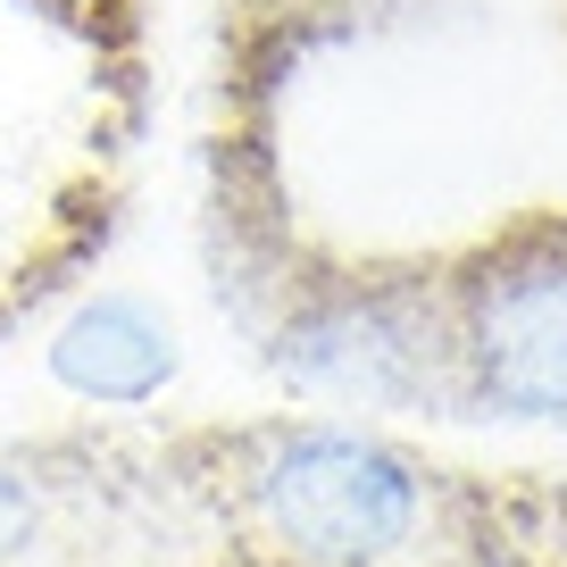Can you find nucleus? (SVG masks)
Here are the masks:
<instances>
[{"instance_id":"nucleus-4","label":"nucleus","mask_w":567,"mask_h":567,"mask_svg":"<svg viewBox=\"0 0 567 567\" xmlns=\"http://www.w3.org/2000/svg\"><path fill=\"white\" fill-rule=\"evenodd\" d=\"M51 368H59V384L84 392V401L134 409L176 375V334H167V318H151L142 301H92L84 318L51 342Z\"/></svg>"},{"instance_id":"nucleus-2","label":"nucleus","mask_w":567,"mask_h":567,"mask_svg":"<svg viewBox=\"0 0 567 567\" xmlns=\"http://www.w3.org/2000/svg\"><path fill=\"white\" fill-rule=\"evenodd\" d=\"M434 276L451 417L567 425V209L517 217Z\"/></svg>"},{"instance_id":"nucleus-6","label":"nucleus","mask_w":567,"mask_h":567,"mask_svg":"<svg viewBox=\"0 0 567 567\" xmlns=\"http://www.w3.org/2000/svg\"><path fill=\"white\" fill-rule=\"evenodd\" d=\"M259 18H351V9H375V0H250Z\"/></svg>"},{"instance_id":"nucleus-3","label":"nucleus","mask_w":567,"mask_h":567,"mask_svg":"<svg viewBox=\"0 0 567 567\" xmlns=\"http://www.w3.org/2000/svg\"><path fill=\"white\" fill-rule=\"evenodd\" d=\"M267 368L334 409H425L443 392V276L434 267H309L276 276Z\"/></svg>"},{"instance_id":"nucleus-1","label":"nucleus","mask_w":567,"mask_h":567,"mask_svg":"<svg viewBox=\"0 0 567 567\" xmlns=\"http://www.w3.org/2000/svg\"><path fill=\"white\" fill-rule=\"evenodd\" d=\"M167 467L234 567H501L476 484L342 417L200 425Z\"/></svg>"},{"instance_id":"nucleus-5","label":"nucleus","mask_w":567,"mask_h":567,"mask_svg":"<svg viewBox=\"0 0 567 567\" xmlns=\"http://www.w3.org/2000/svg\"><path fill=\"white\" fill-rule=\"evenodd\" d=\"M51 543V476L25 451H0V567H25Z\"/></svg>"}]
</instances>
